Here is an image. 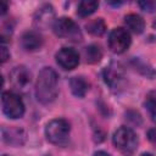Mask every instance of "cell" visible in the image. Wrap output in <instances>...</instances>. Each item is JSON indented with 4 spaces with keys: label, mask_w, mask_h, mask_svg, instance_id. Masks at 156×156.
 Returning a JSON list of instances; mask_svg holds the SVG:
<instances>
[{
    "label": "cell",
    "mask_w": 156,
    "mask_h": 156,
    "mask_svg": "<svg viewBox=\"0 0 156 156\" xmlns=\"http://www.w3.org/2000/svg\"><path fill=\"white\" fill-rule=\"evenodd\" d=\"M43 45V38L38 32L28 30L21 37V46L26 51H35Z\"/></svg>",
    "instance_id": "cell-12"
},
{
    "label": "cell",
    "mask_w": 156,
    "mask_h": 156,
    "mask_svg": "<svg viewBox=\"0 0 156 156\" xmlns=\"http://www.w3.org/2000/svg\"><path fill=\"white\" fill-rule=\"evenodd\" d=\"M139 5H140V7L144 11H147V12L154 11L155 10V6H156V4L155 2H151V1H141V2H139Z\"/></svg>",
    "instance_id": "cell-19"
},
{
    "label": "cell",
    "mask_w": 156,
    "mask_h": 156,
    "mask_svg": "<svg viewBox=\"0 0 156 156\" xmlns=\"http://www.w3.org/2000/svg\"><path fill=\"white\" fill-rule=\"evenodd\" d=\"M141 156H154V155L152 154H149V152H144Z\"/></svg>",
    "instance_id": "cell-24"
},
{
    "label": "cell",
    "mask_w": 156,
    "mask_h": 156,
    "mask_svg": "<svg viewBox=\"0 0 156 156\" xmlns=\"http://www.w3.org/2000/svg\"><path fill=\"white\" fill-rule=\"evenodd\" d=\"M9 57H10V52L7 51V48L5 45V41L2 40V44H1V62L5 63Z\"/></svg>",
    "instance_id": "cell-20"
},
{
    "label": "cell",
    "mask_w": 156,
    "mask_h": 156,
    "mask_svg": "<svg viewBox=\"0 0 156 156\" xmlns=\"http://www.w3.org/2000/svg\"><path fill=\"white\" fill-rule=\"evenodd\" d=\"M85 28H87L88 33H90L91 35L101 37L106 32V23L102 18H94V20H90L85 24Z\"/></svg>",
    "instance_id": "cell-15"
},
{
    "label": "cell",
    "mask_w": 156,
    "mask_h": 156,
    "mask_svg": "<svg viewBox=\"0 0 156 156\" xmlns=\"http://www.w3.org/2000/svg\"><path fill=\"white\" fill-rule=\"evenodd\" d=\"M2 156H7V155H2Z\"/></svg>",
    "instance_id": "cell-25"
},
{
    "label": "cell",
    "mask_w": 156,
    "mask_h": 156,
    "mask_svg": "<svg viewBox=\"0 0 156 156\" xmlns=\"http://www.w3.org/2000/svg\"><path fill=\"white\" fill-rule=\"evenodd\" d=\"M1 135L4 143L12 146L23 145L26 141V132L18 127H2Z\"/></svg>",
    "instance_id": "cell-11"
},
{
    "label": "cell",
    "mask_w": 156,
    "mask_h": 156,
    "mask_svg": "<svg viewBox=\"0 0 156 156\" xmlns=\"http://www.w3.org/2000/svg\"><path fill=\"white\" fill-rule=\"evenodd\" d=\"M102 77L105 83L110 87L111 90L118 91L126 84V71L119 62H111L104 68Z\"/></svg>",
    "instance_id": "cell-5"
},
{
    "label": "cell",
    "mask_w": 156,
    "mask_h": 156,
    "mask_svg": "<svg viewBox=\"0 0 156 156\" xmlns=\"http://www.w3.org/2000/svg\"><path fill=\"white\" fill-rule=\"evenodd\" d=\"M55 11L50 4L40 6L34 15V26L40 29H46L55 23Z\"/></svg>",
    "instance_id": "cell-9"
},
{
    "label": "cell",
    "mask_w": 156,
    "mask_h": 156,
    "mask_svg": "<svg viewBox=\"0 0 156 156\" xmlns=\"http://www.w3.org/2000/svg\"><path fill=\"white\" fill-rule=\"evenodd\" d=\"M10 80L11 84L18 89V90H26L30 82H32V74L24 66H16L10 72Z\"/></svg>",
    "instance_id": "cell-10"
},
{
    "label": "cell",
    "mask_w": 156,
    "mask_h": 156,
    "mask_svg": "<svg viewBox=\"0 0 156 156\" xmlns=\"http://www.w3.org/2000/svg\"><path fill=\"white\" fill-rule=\"evenodd\" d=\"M147 139L152 143V144H156V128H151L147 130Z\"/></svg>",
    "instance_id": "cell-21"
},
{
    "label": "cell",
    "mask_w": 156,
    "mask_h": 156,
    "mask_svg": "<svg viewBox=\"0 0 156 156\" xmlns=\"http://www.w3.org/2000/svg\"><path fill=\"white\" fill-rule=\"evenodd\" d=\"M69 123L65 118H55L50 121L45 127V135L51 144L61 145L67 141L69 135Z\"/></svg>",
    "instance_id": "cell-3"
},
{
    "label": "cell",
    "mask_w": 156,
    "mask_h": 156,
    "mask_svg": "<svg viewBox=\"0 0 156 156\" xmlns=\"http://www.w3.org/2000/svg\"><path fill=\"white\" fill-rule=\"evenodd\" d=\"M57 65L66 69L72 71L79 65V54L72 48H62L55 55Z\"/></svg>",
    "instance_id": "cell-8"
},
{
    "label": "cell",
    "mask_w": 156,
    "mask_h": 156,
    "mask_svg": "<svg viewBox=\"0 0 156 156\" xmlns=\"http://www.w3.org/2000/svg\"><path fill=\"white\" fill-rule=\"evenodd\" d=\"M102 57V51L100 49L99 45L91 44L89 46H87L85 49V58L88 63H96L101 60Z\"/></svg>",
    "instance_id": "cell-17"
},
{
    "label": "cell",
    "mask_w": 156,
    "mask_h": 156,
    "mask_svg": "<svg viewBox=\"0 0 156 156\" xmlns=\"http://www.w3.org/2000/svg\"><path fill=\"white\" fill-rule=\"evenodd\" d=\"M107 43H108V48L112 52L123 54L130 46V43H132L130 34L127 29H124L122 27H117L111 30Z\"/></svg>",
    "instance_id": "cell-7"
},
{
    "label": "cell",
    "mask_w": 156,
    "mask_h": 156,
    "mask_svg": "<svg viewBox=\"0 0 156 156\" xmlns=\"http://www.w3.org/2000/svg\"><path fill=\"white\" fill-rule=\"evenodd\" d=\"M94 156H110L108 154H106V152H104V151H98Z\"/></svg>",
    "instance_id": "cell-23"
},
{
    "label": "cell",
    "mask_w": 156,
    "mask_h": 156,
    "mask_svg": "<svg viewBox=\"0 0 156 156\" xmlns=\"http://www.w3.org/2000/svg\"><path fill=\"white\" fill-rule=\"evenodd\" d=\"M89 82L82 76H76L69 79V89L72 94L77 98H84L89 90Z\"/></svg>",
    "instance_id": "cell-13"
},
{
    "label": "cell",
    "mask_w": 156,
    "mask_h": 156,
    "mask_svg": "<svg viewBox=\"0 0 156 156\" xmlns=\"http://www.w3.org/2000/svg\"><path fill=\"white\" fill-rule=\"evenodd\" d=\"M112 143L118 151L128 156L134 154V151L138 149L139 140L133 129L129 127H121L113 133Z\"/></svg>",
    "instance_id": "cell-2"
},
{
    "label": "cell",
    "mask_w": 156,
    "mask_h": 156,
    "mask_svg": "<svg viewBox=\"0 0 156 156\" xmlns=\"http://www.w3.org/2000/svg\"><path fill=\"white\" fill-rule=\"evenodd\" d=\"M1 107L5 116L11 119L21 118L24 115V104L22 99L12 93V91H4L1 95Z\"/></svg>",
    "instance_id": "cell-6"
},
{
    "label": "cell",
    "mask_w": 156,
    "mask_h": 156,
    "mask_svg": "<svg viewBox=\"0 0 156 156\" xmlns=\"http://www.w3.org/2000/svg\"><path fill=\"white\" fill-rule=\"evenodd\" d=\"M124 23L127 26V28L135 33V34H140L144 32V28H145V22L144 20L136 15V13H129L124 17Z\"/></svg>",
    "instance_id": "cell-14"
},
{
    "label": "cell",
    "mask_w": 156,
    "mask_h": 156,
    "mask_svg": "<svg viewBox=\"0 0 156 156\" xmlns=\"http://www.w3.org/2000/svg\"><path fill=\"white\" fill-rule=\"evenodd\" d=\"M54 32L57 37L60 38H65L72 41H80L83 35L82 32L79 29V26L68 17H60L55 21L54 26Z\"/></svg>",
    "instance_id": "cell-4"
},
{
    "label": "cell",
    "mask_w": 156,
    "mask_h": 156,
    "mask_svg": "<svg viewBox=\"0 0 156 156\" xmlns=\"http://www.w3.org/2000/svg\"><path fill=\"white\" fill-rule=\"evenodd\" d=\"M99 7L98 1H90V0H83L78 4L77 7V13L80 17H88L91 13L95 12V10Z\"/></svg>",
    "instance_id": "cell-16"
},
{
    "label": "cell",
    "mask_w": 156,
    "mask_h": 156,
    "mask_svg": "<svg viewBox=\"0 0 156 156\" xmlns=\"http://www.w3.org/2000/svg\"><path fill=\"white\" fill-rule=\"evenodd\" d=\"M151 119L154 122H156V90H151L146 98H145V102H144Z\"/></svg>",
    "instance_id": "cell-18"
},
{
    "label": "cell",
    "mask_w": 156,
    "mask_h": 156,
    "mask_svg": "<svg viewBox=\"0 0 156 156\" xmlns=\"http://www.w3.org/2000/svg\"><path fill=\"white\" fill-rule=\"evenodd\" d=\"M58 94V77L57 73L51 67H44L35 82V96L37 100L48 105L51 104Z\"/></svg>",
    "instance_id": "cell-1"
},
{
    "label": "cell",
    "mask_w": 156,
    "mask_h": 156,
    "mask_svg": "<svg viewBox=\"0 0 156 156\" xmlns=\"http://www.w3.org/2000/svg\"><path fill=\"white\" fill-rule=\"evenodd\" d=\"M7 11V2L6 1H1L0 2V13L1 15H5Z\"/></svg>",
    "instance_id": "cell-22"
}]
</instances>
